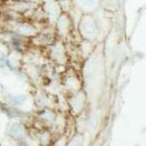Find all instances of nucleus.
<instances>
[{
	"mask_svg": "<svg viewBox=\"0 0 146 146\" xmlns=\"http://www.w3.org/2000/svg\"><path fill=\"white\" fill-rule=\"evenodd\" d=\"M18 30L23 34H32L34 32V28L28 24H21L18 27Z\"/></svg>",
	"mask_w": 146,
	"mask_h": 146,
	"instance_id": "nucleus-1",
	"label": "nucleus"
},
{
	"mask_svg": "<svg viewBox=\"0 0 146 146\" xmlns=\"http://www.w3.org/2000/svg\"><path fill=\"white\" fill-rule=\"evenodd\" d=\"M82 30L87 34H93L95 32V25L89 22H86L82 24Z\"/></svg>",
	"mask_w": 146,
	"mask_h": 146,
	"instance_id": "nucleus-2",
	"label": "nucleus"
},
{
	"mask_svg": "<svg viewBox=\"0 0 146 146\" xmlns=\"http://www.w3.org/2000/svg\"><path fill=\"white\" fill-rule=\"evenodd\" d=\"M12 133L15 135H21L23 134V129H22L21 126L17 125V126H15V127L12 129Z\"/></svg>",
	"mask_w": 146,
	"mask_h": 146,
	"instance_id": "nucleus-3",
	"label": "nucleus"
},
{
	"mask_svg": "<svg viewBox=\"0 0 146 146\" xmlns=\"http://www.w3.org/2000/svg\"><path fill=\"white\" fill-rule=\"evenodd\" d=\"M82 4L86 5V6H93L96 2V0H80Z\"/></svg>",
	"mask_w": 146,
	"mask_h": 146,
	"instance_id": "nucleus-4",
	"label": "nucleus"
},
{
	"mask_svg": "<svg viewBox=\"0 0 146 146\" xmlns=\"http://www.w3.org/2000/svg\"><path fill=\"white\" fill-rule=\"evenodd\" d=\"M27 7H28V6H26L25 4H18V5H17V8L20 9V10H22V11H23V10H25Z\"/></svg>",
	"mask_w": 146,
	"mask_h": 146,
	"instance_id": "nucleus-5",
	"label": "nucleus"
}]
</instances>
